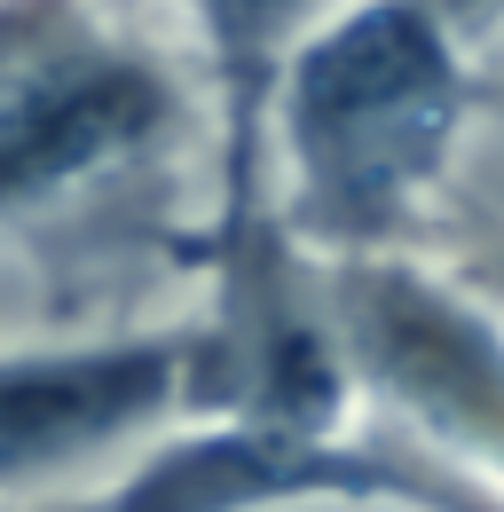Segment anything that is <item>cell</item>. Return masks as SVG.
I'll return each instance as SVG.
<instances>
[{"mask_svg":"<svg viewBox=\"0 0 504 512\" xmlns=\"http://www.w3.org/2000/svg\"><path fill=\"white\" fill-rule=\"evenodd\" d=\"M504 0H339L268 103V182L315 260L441 253L457 150L497 95Z\"/></svg>","mask_w":504,"mask_h":512,"instance_id":"obj_2","label":"cell"},{"mask_svg":"<svg viewBox=\"0 0 504 512\" xmlns=\"http://www.w3.org/2000/svg\"><path fill=\"white\" fill-rule=\"evenodd\" d=\"M8 512H103V497H24V505H8Z\"/></svg>","mask_w":504,"mask_h":512,"instance_id":"obj_7","label":"cell"},{"mask_svg":"<svg viewBox=\"0 0 504 512\" xmlns=\"http://www.w3.org/2000/svg\"><path fill=\"white\" fill-rule=\"evenodd\" d=\"M434 260L449 268V276H465L481 300H497V308H504V213L457 205V221H449V237H441Z\"/></svg>","mask_w":504,"mask_h":512,"instance_id":"obj_6","label":"cell"},{"mask_svg":"<svg viewBox=\"0 0 504 512\" xmlns=\"http://www.w3.org/2000/svg\"><path fill=\"white\" fill-rule=\"evenodd\" d=\"M197 316L87 323L32 347H0V505L48 497L111 449L158 442L189 418Z\"/></svg>","mask_w":504,"mask_h":512,"instance_id":"obj_4","label":"cell"},{"mask_svg":"<svg viewBox=\"0 0 504 512\" xmlns=\"http://www.w3.org/2000/svg\"><path fill=\"white\" fill-rule=\"evenodd\" d=\"M276 505H371V512H504V481L418 442L410 426L355 410L339 434L276 442L245 426H182L142 449L103 512H276Z\"/></svg>","mask_w":504,"mask_h":512,"instance_id":"obj_3","label":"cell"},{"mask_svg":"<svg viewBox=\"0 0 504 512\" xmlns=\"http://www.w3.org/2000/svg\"><path fill=\"white\" fill-rule=\"evenodd\" d=\"M213 111L189 48L119 0H0V253L32 260L63 331L197 276L205 221H182Z\"/></svg>","mask_w":504,"mask_h":512,"instance_id":"obj_1","label":"cell"},{"mask_svg":"<svg viewBox=\"0 0 504 512\" xmlns=\"http://www.w3.org/2000/svg\"><path fill=\"white\" fill-rule=\"evenodd\" d=\"M166 8L182 24V48L213 111V197H205V260H197V284H205L292 245L268 182V103L292 48L339 0H166Z\"/></svg>","mask_w":504,"mask_h":512,"instance_id":"obj_5","label":"cell"}]
</instances>
